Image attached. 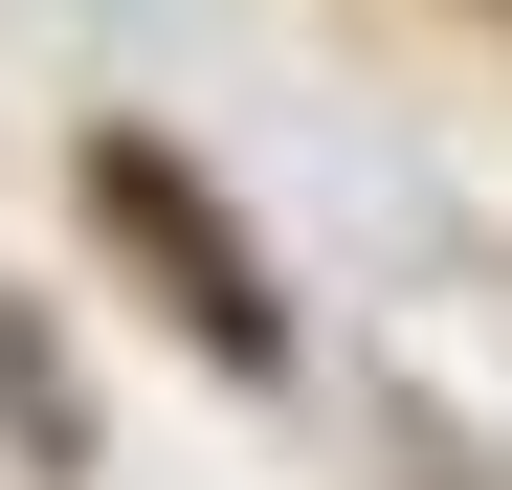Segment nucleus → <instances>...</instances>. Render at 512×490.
I'll list each match as a JSON object with an SVG mask.
<instances>
[{
    "instance_id": "f257e3e1",
    "label": "nucleus",
    "mask_w": 512,
    "mask_h": 490,
    "mask_svg": "<svg viewBox=\"0 0 512 490\" xmlns=\"http://www.w3.org/2000/svg\"><path fill=\"white\" fill-rule=\"evenodd\" d=\"M90 223L156 268V312H179L223 379H268V357H290V312H268V268H245V223H223V201H201L156 134H90Z\"/></svg>"
}]
</instances>
